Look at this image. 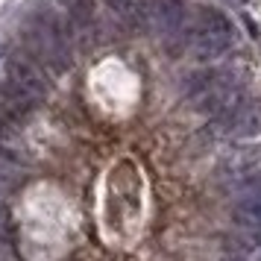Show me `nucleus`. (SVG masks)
<instances>
[{
  "label": "nucleus",
  "instance_id": "423d86ee",
  "mask_svg": "<svg viewBox=\"0 0 261 261\" xmlns=\"http://www.w3.org/2000/svg\"><path fill=\"white\" fill-rule=\"evenodd\" d=\"M188 18L191 15L185 0H147V24H144V30L165 38H179L185 24H188Z\"/></svg>",
  "mask_w": 261,
  "mask_h": 261
},
{
  "label": "nucleus",
  "instance_id": "ddd939ff",
  "mask_svg": "<svg viewBox=\"0 0 261 261\" xmlns=\"http://www.w3.org/2000/svg\"><path fill=\"white\" fill-rule=\"evenodd\" d=\"M12 185H15L12 167H9V165H0V197H3L6 191H12Z\"/></svg>",
  "mask_w": 261,
  "mask_h": 261
},
{
  "label": "nucleus",
  "instance_id": "f8f14e48",
  "mask_svg": "<svg viewBox=\"0 0 261 261\" xmlns=\"http://www.w3.org/2000/svg\"><path fill=\"white\" fill-rule=\"evenodd\" d=\"M9 235H12V214H9V208L0 202V241H6Z\"/></svg>",
  "mask_w": 261,
  "mask_h": 261
},
{
  "label": "nucleus",
  "instance_id": "0eeeda50",
  "mask_svg": "<svg viewBox=\"0 0 261 261\" xmlns=\"http://www.w3.org/2000/svg\"><path fill=\"white\" fill-rule=\"evenodd\" d=\"M212 129L223 141H249L261 132V112L249 100H244L238 109H232L223 118H214Z\"/></svg>",
  "mask_w": 261,
  "mask_h": 261
},
{
  "label": "nucleus",
  "instance_id": "20e7f679",
  "mask_svg": "<svg viewBox=\"0 0 261 261\" xmlns=\"http://www.w3.org/2000/svg\"><path fill=\"white\" fill-rule=\"evenodd\" d=\"M188 100L205 118H223L238 109L247 97L244 88L229 71H202L188 83Z\"/></svg>",
  "mask_w": 261,
  "mask_h": 261
},
{
  "label": "nucleus",
  "instance_id": "39448f33",
  "mask_svg": "<svg viewBox=\"0 0 261 261\" xmlns=\"http://www.w3.org/2000/svg\"><path fill=\"white\" fill-rule=\"evenodd\" d=\"M220 176H223L226 188L238 191L241 197L252 194L261 188V147H244L235 150L223 159L220 165Z\"/></svg>",
  "mask_w": 261,
  "mask_h": 261
},
{
  "label": "nucleus",
  "instance_id": "f257e3e1",
  "mask_svg": "<svg viewBox=\"0 0 261 261\" xmlns=\"http://www.w3.org/2000/svg\"><path fill=\"white\" fill-rule=\"evenodd\" d=\"M47 80L41 73V65L33 62L27 53H15L3 65V83H0V109L3 118L21 120L44 100Z\"/></svg>",
  "mask_w": 261,
  "mask_h": 261
},
{
  "label": "nucleus",
  "instance_id": "1a4fd4ad",
  "mask_svg": "<svg viewBox=\"0 0 261 261\" xmlns=\"http://www.w3.org/2000/svg\"><path fill=\"white\" fill-rule=\"evenodd\" d=\"M68 21H71L76 44H91V36H94V6H91V0H76Z\"/></svg>",
  "mask_w": 261,
  "mask_h": 261
},
{
  "label": "nucleus",
  "instance_id": "6e6552de",
  "mask_svg": "<svg viewBox=\"0 0 261 261\" xmlns=\"http://www.w3.org/2000/svg\"><path fill=\"white\" fill-rule=\"evenodd\" d=\"M235 223L247 232L249 241L261 244V188L252 194H244L235 202Z\"/></svg>",
  "mask_w": 261,
  "mask_h": 261
},
{
  "label": "nucleus",
  "instance_id": "9d476101",
  "mask_svg": "<svg viewBox=\"0 0 261 261\" xmlns=\"http://www.w3.org/2000/svg\"><path fill=\"white\" fill-rule=\"evenodd\" d=\"M112 15L129 30H144L147 24V0H106Z\"/></svg>",
  "mask_w": 261,
  "mask_h": 261
},
{
  "label": "nucleus",
  "instance_id": "f03ea898",
  "mask_svg": "<svg viewBox=\"0 0 261 261\" xmlns=\"http://www.w3.org/2000/svg\"><path fill=\"white\" fill-rule=\"evenodd\" d=\"M27 44H30V53L36 56V62L41 68L62 73L71 68L76 38H73L71 21H65V18H59L53 12H41L30 21Z\"/></svg>",
  "mask_w": 261,
  "mask_h": 261
},
{
  "label": "nucleus",
  "instance_id": "9b49d317",
  "mask_svg": "<svg viewBox=\"0 0 261 261\" xmlns=\"http://www.w3.org/2000/svg\"><path fill=\"white\" fill-rule=\"evenodd\" d=\"M0 159H6L12 165L27 159V147L21 141V132L15 129V120L9 118H0Z\"/></svg>",
  "mask_w": 261,
  "mask_h": 261
},
{
  "label": "nucleus",
  "instance_id": "4468645a",
  "mask_svg": "<svg viewBox=\"0 0 261 261\" xmlns=\"http://www.w3.org/2000/svg\"><path fill=\"white\" fill-rule=\"evenodd\" d=\"M247 258H249V261H261V244H258L255 249H249V252H247Z\"/></svg>",
  "mask_w": 261,
  "mask_h": 261
},
{
  "label": "nucleus",
  "instance_id": "7ed1b4c3",
  "mask_svg": "<svg viewBox=\"0 0 261 261\" xmlns=\"http://www.w3.org/2000/svg\"><path fill=\"white\" fill-rule=\"evenodd\" d=\"M182 41L197 59H220L235 44V24L214 6H200L182 30Z\"/></svg>",
  "mask_w": 261,
  "mask_h": 261
}]
</instances>
